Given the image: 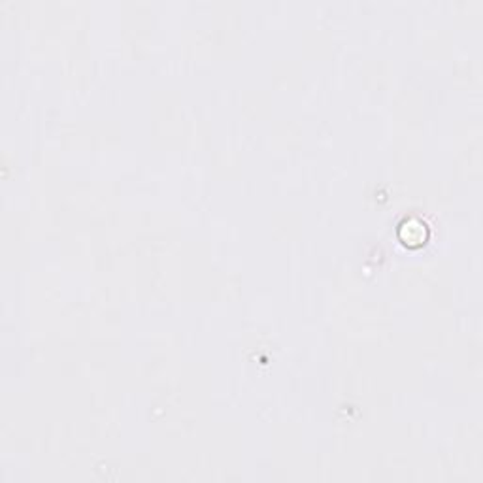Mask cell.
<instances>
[{
    "mask_svg": "<svg viewBox=\"0 0 483 483\" xmlns=\"http://www.w3.org/2000/svg\"><path fill=\"white\" fill-rule=\"evenodd\" d=\"M427 236H429V230H427V225L419 219H408L406 223H402L400 227V240L408 246V248H415V246H421L425 244Z\"/></svg>",
    "mask_w": 483,
    "mask_h": 483,
    "instance_id": "1",
    "label": "cell"
}]
</instances>
